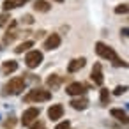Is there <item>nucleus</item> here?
Here are the masks:
<instances>
[{
  "instance_id": "nucleus-21",
  "label": "nucleus",
  "mask_w": 129,
  "mask_h": 129,
  "mask_svg": "<svg viewBox=\"0 0 129 129\" xmlns=\"http://www.w3.org/2000/svg\"><path fill=\"white\" fill-rule=\"evenodd\" d=\"M69 127H71V122H69V120H64V122H60L55 129H69Z\"/></svg>"
},
{
  "instance_id": "nucleus-5",
  "label": "nucleus",
  "mask_w": 129,
  "mask_h": 129,
  "mask_svg": "<svg viewBox=\"0 0 129 129\" xmlns=\"http://www.w3.org/2000/svg\"><path fill=\"white\" fill-rule=\"evenodd\" d=\"M39 113H41L39 108H34V106H32V108H27V110L23 111V115H21V124H23V125H30L32 122L37 120Z\"/></svg>"
},
{
  "instance_id": "nucleus-7",
  "label": "nucleus",
  "mask_w": 129,
  "mask_h": 129,
  "mask_svg": "<svg viewBox=\"0 0 129 129\" xmlns=\"http://www.w3.org/2000/svg\"><path fill=\"white\" fill-rule=\"evenodd\" d=\"M60 43H62L60 36H58V34H51V36H48L46 41L43 43V48L48 50V51H51V50H57V48L60 46Z\"/></svg>"
},
{
  "instance_id": "nucleus-3",
  "label": "nucleus",
  "mask_w": 129,
  "mask_h": 129,
  "mask_svg": "<svg viewBox=\"0 0 129 129\" xmlns=\"http://www.w3.org/2000/svg\"><path fill=\"white\" fill-rule=\"evenodd\" d=\"M51 99V92L50 90H44V88H34L30 90L28 95H25V101L27 103H44V101H50Z\"/></svg>"
},
{
  "instance_id": "nucleus-6",
  "label": "nucleus",
  "mask_w": 129,
  "mask_h": 129,
  "mask_svg": "<svg viewBox=\"0 0 129 129\" xmlns=\"http://www.w3.org/2000/svg\"><path fill=\"white\" fill-rule=\"evenodd\" d=\"M66 92H67L69 95H73V97H80V95L85 94V85L80 83V81H73V83H69V85L66 87Z\"/></svg>"
},
{
  "instance_id": "nucleus-26",
  "label": "nucleus",
  "mask_w": 129,
  "mask_h": 129,
  "mask_svg": "<svg viewBox=\"0 0 129 129\" xmlns=\"http://www.w3.org/2000/svg\"><path fill=\"white\" fill-rule=\"evenodd\" d=\"M57 2H64V0H57Z\"/></svg>"
},
{
  "instance_id": "nucleus-16",
  "label": "nucleus",
  "mask_w": 129,
  "mask_h": 129,
  "mask_svg": "<svg viewBox=\"0 0 129 129\" xmlns=\"http://www.w3.org/2000/svg\"><path fill=\"white\" fill-rule=\"evenodd\" d=\"M62 81H64V78H62V76H58V74H51V76L46 80L48 87H51V88H57V87H58Z\"/></svg>"
},
{
  "instance_id": "nucleus-13",
  "label": "nucleus",
  "mask_w": 129,
  "mask_h": 129,
  "mask_svg": "<svg viewBox=\"0 0 129 129\" xmlns=\"http://www.w3.org/2000/svg\"><path fill=\"white\" fill-rule=\"evenodd\" d=\"M32 7H34V11H37V13H48V11L51 9V4L46 2V0H36Z\"/></svg>"
},
{
  "instance_id": "nucleus-12",
  "label": "nucleus",
  "mask_w": 129,
  "mask_h": 129,
  "mask_svg": "<svg viewBox=\"0 0 129 129\" xmlns=\"http://www.w3.org/2000/svg\"><path fill=\"white\" fill-rule=\"evenodd\" d=\"M28 0H4V4H2V7H4V11L6 13H9V11H13V9H16V7H20V6H23V4H27Z\"/></svg>"
},
{
  "instance_id": "nucleus-17",
  "label": "nucleus",
  "mask_w": 129,
  "mask_h": 129,
  "mask_svg": "<svg viewBox=\"0 0 129 129\" xmlns=\"http://www.w3.org/2000/svg\"><path fill=\"white\" fill-rule=\"evenodd\" d=\"M32 46H34L32 41H23V43H20V44L14 48V51H16V53H23V51H28Z\"/></svg>"
},
{
  "instance_id": "nucleus-23",
  "label": "nucleus",
  "mask_w": 129,
  "mask_h": 129,
  "mask_svg": "<svg viewBox=\"0 0 129 129\" xmlns=\"http://www.w3.org/2000/svg\"><path fill=\"white\" fill-rule=\"evenodd\" d=\"M28 127H30V129H43V122H41V120H36V122L30 124Z\"/></svg>"
},
{
  "instance_id": "nucleus-20",
  "label": "nucleus",
  "mask_w": 129,
  "mask_h": 129,
  "mask_svg": "<svg viewBox=\"0 0 129 129\" xmlns=\"http://www.w3.org/2000/svg\"><path fill=\"white\" fill-rule=\"evenodd\" d=\"M125 90H127V85H118V87L113 90V94H115V95H122Z\"/></svg>"
},
{
  "instance_id": "nucleus-9",
  "label": "nucleus",
  "mask_w": 129,
  "mask_h": 129,
  "mask_svg": "<svg viewBox=\"0 0 129 129\" xmlns=\"http://www.w3.org/2000/svg\"><path fill=\"white\" fill-rule=\"evenodd\" d=\"M87 64V58L85 57H80V58H73L69 64H67V73H78L80 69H83Z\"/></svg>"
},
{
  "instance_id": "nucleus-1",
  "label": "nucleus",
  "mask_w": 129,
  "mask_h": 129,
  "mask_svg": "<svg viewBox=\"0 0 129 129\" xmlns=\"http://www.w3.org/2000/svg\"><path fill=\"white\" fill-rule=\"evenodd\" d=\"M95 53H97L101 58H106V60L113 62V66H117V67H127V62H124L122 58H118V55L115 53V50H113L111 46L101 43V41L95 43Z\"/></svg>"
},
{
  "instance_id": "nucleus-24",
  "label": "nucleus",
  "mask_w": 129,
  "mask_h": 129,
  "mask_svg": "<svg viewBox=\"0 0 129 129\" xmlns=\"http://www.w3.org/2000/svg\"><path fill=\"white\" fill-rule=\"evenodd\" d=\"M7 20H11V18H9V14H7V13H4L2 16H0V25H6V23H7Z\"/></svg>"
},
{
  "instance_id": "nucleus-25",
  "label": "nucleus",
  "mask_w": 129,
  "mask_h": 129,
  "mask_svg": "<svg viewBox=\"0 0 129 129\" xmlns=\"http://www.w3.org/2000/svg\"><path fill=\"white\" fill-rule=\"evenodd\" d=\"M21 20H23V23H27V25H30V23H32V21H34V18H32V16H30V14H25V16H23V18H21Z\"/></svg>"
},
{
  "instance_id": "nucleus-22",
  "label": "nucleus",
  "mask_w": 129,
  "mask_h": 129,
  "mask_svg": "<svg viewBox=\"0 0 129 129\" xmlns=\"http://www.w3.org/2000/svg\"><path fill=\"white\" fill-rule=\"evenodd\" d=\"M14 124H16V118H14V117H9V120H6V122H4V125H6V127H13Z\"/></svg>"
},
{
  "instance_id": "nucleus-4",
  "label": "nucleus",
  "mask_w": 129,
  "mask_h": 129,
  "mask_svg": "<svg viewBox=\"0 0 129 129\" xmlns=\"http://www.w3.org/2000/svg\"><path fill=\"white\" fill-rule=\"evenodd\" d=\"M41 62H43V51H39V50H30L27 53V57H25V64H27L28 69L39 67Z\"/></svg>"
},
{
  "instance_id": "nucleus-18",
  "label": "nucleus",
  "mask_w": 129,
  "mask_h": 129,
  "mask_svg": "<svg viewBox=\"0 0 129 129\" xmlns=\"http://www.w3.org/2000/svg\"><path fill=\"white\" fill-rule=\"evenodd\" d=\"M99 97H101L103 104H108L110 103V92H108V88H101L99 90Z\"/></svg>"
},
{
  "instance_id": "nucleus-8",
  "label": "nucleus",
  "mask_w": 129,
  "mask_h": 129,
  "mask_svg": "<svg viewBox=\"0 0 129 129\" xmlns=\"http://www.w3.org/2000/svg\"><path fill=\"white\" fill-rule=\"evenodd\" d=\"M90 78H92V81L95 83V85H103V81H104V76H103V67H101V64L97 62V64H94V67H92V73H90Z\"/></svg>"
},
{
  "instance_id": "nucleus-10",
  "label": "nucleus",
  "mask_w": 129,
  "mask_h": 129,
  "mask_svg": "<svg viewBox=\"0 0 129 129\" xmlns=\"http://www.w3.org/2000/svg\"><path fill=\"white\" fill-rule=\"evenodd\" d=\"M62 115H64V106L62 104H51L50 108H48V118L50 120H58V118H62Z\"/></svg>"
},
{
  "instance_id": "nucleus-14",
  "label": "nucleus",
  "mask_w": 129,
  "mask_h": 129,
  "mask_svg": "<svg viewBox=\"0 0 129 129\" xmlns=\"http://www.w3.org/2000/svg\"><path fill=\"white\" fill-rule=\"evenodd\" d=\"M110 115H111L113 118H117V120L127 124V113H125L124 110H120V108H111V110H110Z\"/></svg>"
},
{
  "instance_id": "nucleus-15",
  "label": "nucleus",
  "mask_w": 129,
  "mask_h": 129,
  "mask_svg": "<svg viewBox=\"0 0 129 129\" xmlns=\"http://www.w3.org/2000/svg\"><path fill=\"white\" fill-rule=\"evenodd\" d=\"M18 69V62L16 60H6L4 64H2V71L7 74V73H14Z\"/></svg>"
},
{
  "instance_id": "nucleus-19",
  "label": "nucleus",
  "mask_w": 129,
  "mask_h": 129,
  "mask_svg": "<svg viewBox=\"0 0 129 129\" xmlns=\"http://www.w3.org/2000/svg\"><path fill=\"white\" fill-rule=\"evenodd\" d=\"M127 11H129L127 4H120V6H117V7H115V13H117V14H125Z\"/></svg>"
},
{
  "instance_id": "nucleus-2",
  "label": "nucleus",
  "mask_w": 129,
  "mask_h": 129,
  "mask_svg": "<svg viewBox=\"0 0 129 129\" xmlns=\"http://www.w3.org/2000/svg\"><path fill=\"white\" fill-rule=\"evenodd\" d=\"M25 85H27L25 78H21V76H14V78H11L9 83L4 87V94H6V95H7V94H9V95H16V94L23 92Z\"/></svg>"
},
{
  "instance_id": "nucleus-11",
  "label": "nucleus",
  "mask_w": 129,
  "mask_h": 129,
  "mask_svg": "<svg viewBox=\"0 0 129 129\" xmlns=\"http://www.w3.org/2000/svg\"><path fill=\"white\" fill-rule=\"evenodd\" d=\"M71 106H73L74 110H78V111H83V110H87V108H88V99H87V97H83V95L74 97V99L71 101Z\"/></svg>"
}]
</instances>
